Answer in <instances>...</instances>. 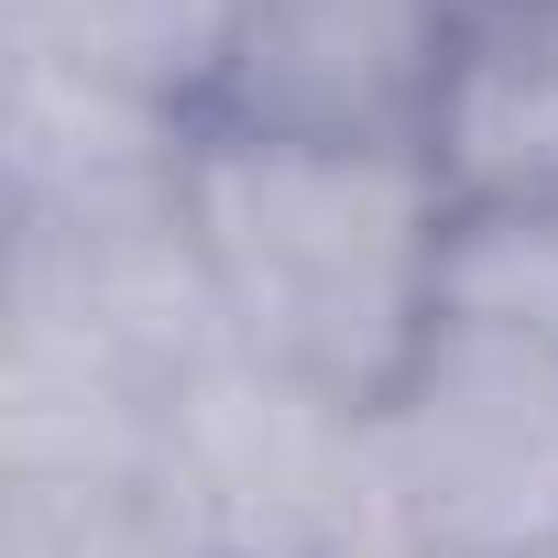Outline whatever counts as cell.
I'll list each match as a JSON object with an SVG mask.
<instances>
[{
    "instance_id": "cell-1",
    "label": "cell",
    "mask_w": 558,
    "mask_h": 558,
    "mask_svg": "<svg viewBox=\"0 0 558 558\" xmlns=\"http://www.w3.org/2000/svg\"><path fill=\"white\" fill-rule=\"evenodd\" d=\"M186 241L219 296V329L340 405H384L438 329L449 263V165L427 143H318L197 121Z\"/></svg>"
},
{
    "instance_id": "cell-2",
    "label": "cell",
    "mask_w": 558,
    "mask_h": 558,
    "mask_svg": "<svg viewBox=\"0 0 558 558\" xmlns=\"http://www.w3.org/2000/svg\"><path fill=\"white\" fill-rule=\"evenodd\" d=\"M373 438L438 536V558H536L558 547V351L514 329L438 318L405 384L373 405Z\"/></svg>"
},
{
    "instance_id": "cell-3",
    "label": "cell",
    "mask_w": 558,
    "mask_h": 558,
    "mask_svg": "<svg viewBox=\"0 0 558 558\" xmlns=\"http://www.w3.org/2000/svg\"><path fill=\"white\" fill-rule=\"evenodd\" d=\"M351 449H362V405L219 340L165 395L154 493L197 558H318L351 493Z\"/></svg>"
},
{
    "instance_id": "cell-4",
    "label": "cell",
    "mask_w": 558,
    "mask_h": 558,
    "mask_svg": "<svg viewBox=\"0 0 558 558\" xmlns=\"http://www.w3.org/2000/svg\"><path fill=\"white\" fill-rule=\"evenodd\" d=\"M460 34H471V0H241L208 121L438 154Z\"/></svg>"
},
{
    "instance_id": "cell-5",
    "label": "cell",
    "mask_w": 558,
    "mask_h": 558,
    "mask_svg": "<svg viewBox=\"0 0 558 558\" xmlns=\"http://www.w3.org/2000/svg\"><path fill=\"white\" fill-rule=\"evenodd\" d=\"M197 110L12 45V219H121L186 186Z\"/></svg>"
},
{
    "instance_id": "cell-6",
    "label": "cell",
    "mask_w": 558,
    "mask_h": 558,
    "mask_svg": "<svg viewBox=\"0 0 558 558\" xmlns=\"http://www.w3.org/2000/svg\"><path fill=\"white\" fill-rule=\"evenodd\" d=\"M0 23H12L23 56L121 77V88L175 99V110L208 121L219 66H230V34H241V0H12Z\"/></svg>"
},
{
    "instance_id": "cell-7",
    "label": "cell",
    "mask_w": 558,
    "mask_h": 558,
    "mask_svg": "<svg viewBox=\"0 0 558 558\" xmlns=\"http://www.w3.org/2000/svg\"><path fill=\"white\" fill-rule=\"evenodd\" d=\"M438 318L514 329V340L558 351V186H482L449 208Z\"/></svg>"
},
{
    "instance_id": "cell-8",
    "label": "cell",
    "mask_w": 558,
    "mask_h": 558,
    "mask_svg": "<svg viewBox=\"0 0 558 558\" xmlns=\"http://www.w3.org/2000/svg\"><path fill=\"white\" fill-rule=\"evenodd\" d=\"M0 558H197L154 482H12Z\"/></svg>"
},
{
    "instance_id": "cell-9",
    "label": "cell",
    "mask_w": 558,
    "mask_h": 558,
    "mask_svg": "<svg viewBox=\"0 0 558 558\" xmlns=\"http://www.w3.org/2000/svg\"><path fill=\"white\" fill-rule=\"evenodd\" d=\"M471 12H514V0H471Z\"/></svg>"
},
{
    "instance_id": "cell-10",
    "label": "cell",
    "mask_w": 558,
    "mask_h": 558,
    "mask_svg": "<svg viewBox=\"0 0 558 558\" xmlns=\"http://www.w3.org/2000/svg\"><path fill=\"white\" fill-rule=\"evenodd\" d=\"M536 558H558V547H536Z\"/></svg>"
}]
</instances>
